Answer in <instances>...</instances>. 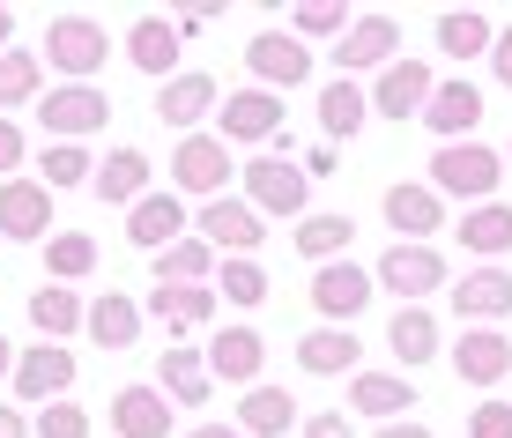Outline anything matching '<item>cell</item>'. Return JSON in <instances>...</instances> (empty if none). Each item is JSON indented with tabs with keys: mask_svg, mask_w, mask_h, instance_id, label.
<instances>
[{
	"mask_svg": "<svg viewBox=\"0 0 512 438\" xmlns=\"http://www.w3.org/2000/svg\"><path fill=\"white\" fill-rule=\"evenodd\" d=\"M90 194H97L104 208H134L141 194H149V156H141V149H104Z\"/></svg>",
	"mask_w": 512,
	"mask_h": 438,
	"instance_id": "obj_26",
	"label": "cell"
},
{
	"mask_svg": "<svg viewBox=\"0 0 512 438\" xmlns=\"http://www.w3.org/2000/svg\"><path fill=\"white\" fill-rule=\"evenodd\" d=\"M179 23H171V15H141V23L127 30V60L141 67V75H149V82H171V75H179Z\"/></svg>",
	"mask_w": 512,
	"mask_h": 438,
	"instance_id": "obj_23",
	"label": "cell"
},
{
	"mask_svg": "<svg viewBox=\"0 0 512 438\" xmlns=\"http://www.w3.org/2000/svg\"><path fill=\"white\" fill-rule=\"evenodd\" d=\"M216 305H223L216 283H156L149 290V312L164 327H179V335H186V327H208V320H216Z\"/></svg>",
	"mask_w": 512,
	"mask_h": 438,
	"instance_id": "obj_28",
	"label": "cell"
},
{
	"mask_svg": "<svg viewBox=\"0 0 512 438\" xmlns=\"http://www.w3.org/2000/svg\"><path fill=\"white\" fill-rule=\"evenodd\" d=\"M394 60H401V23L394 15H357V23L334 38V75L342 82L372 75V67H394Z\"/></svg>",
	"mask_w": 512,
	"mask_h": 438,
	"instance_id": "obj_9",
	"label": "cell"
},
{
	"mask_svg": "<svg viewBox=\"0 0 512 438\" xmlns=\"http://www.w3.org/2000/svg\"><path fill=\"white\" fill-rule=\"evenodd\" d=\"M245 201H253L260 223L268 216H297L305 223L312 216V179H305L297 156H253V164H245Z\"/></svg>",
	"mask_w": 512,
	"mask_h": 438,
	"instance_id": "obj_2",
	"label": "cell"
},
{
	"mask_svg": "<svg viewBox=\"0 0 512 438\" xmlns=\"http://www.w3.org/2000/svg\"><path fill=\"white\" fill-rule=\"evenodd\" d=\"M349 245H357V223L334 216V208H312V216L297 223V253H305L312 268H327V260H349Z\"/></svg>",
	"mask_w": 512,
	"mask_h": 438,
	"instance_id": "obj_33",
	"label": "cell"
},
{
	"mask_svg": "<svg viewBox=\"0 0 512 438\" xmlns=\"http://www.w3.org/2000/svg\"><path fill=\"white\" fill-rule=\"evenodd\" d=\"M379 290H394L401 297V305H416V297H431V290H453V268H446V260H438L431 253V245H386V253H379Z\"/></svg>",
	"mask_w": 512,
	"mask_h": 438,
	"instance_id": "obj_11",
	"label": "cell"
},
{
	"mask_svg": "<svg viewBox=\"0 0 512 438\" xmlns=\"http://www.w3.org/2000/svg\"><path fill=\"white\" fill-rule=\"evenodd\" d=\"M461 387H505L512 379V335L505 327H461V342L446 349Z\"/></svg>",
	"mask_w": 512,
	"mask_h": 438,
	"instance_id": "obj_14",
	"label": "cell"
},
{
	"mask_svg": "<svg viewBox=\"0 0 512 438\" xmlns=\"http://www.w3.org/2000/svg\"><path fill=\"white\" fill-rule=\"evenodd\" d=\"M193 238H208L216 253H231V260H253V253H260V238H268V223L253 216V201L216 194L208 208H193Z\"/></svg>",
	"mask_w": 512,
	"mask_h": 438,
	"instance_id": "obj_12",
	"label": "cell"
},
{
	"mask_svg": "<svg viewBox=\"0 0 512 438\" xmlns=\"http://www.w3.org/2000/svg\"><path fill=\"white\" fill-rule=\"evenodd\" d=\"M90 320V305H82L67 283H45V290H30V327H38L45 342H67L75 327Z\"/></svg>",
	"mask_w": 512,
	"mask_h": 438,
	"instance_id": "obj_35",
	"label": "cell"
},
{
	"mask_svg": "<svg viewBox=\"0 0 512 438\" xmlns=\"http://www.w3.org/2000/svg\"><path fill=\"white\" fill-rule=\"evenodd\" d=\"M193 223V208H179V194H141L127 208V245H141V253H164V245H179Z\"/></svg>",
	"mask_w": 512,
	"mask_h": 438,
	"instance_id": "obj_20",
	"label": "cell"
},
{
	"mask_svg": "<svg viewBox=\"0 0 512 438\" xmlns=\"http://www.w3.org/2000/svg\"><path fill=\"white\" fill-rule=\"evenodd\" d=\"M498 179H505V156L498 149H483V142H446V149H431V186L446 201H498Z\"/></svg>",
	"mask_w": 512,
	"mask_h": 438,
	"instance_id": "obj_1",
	"label": "cell"
},
{
	"mask_svg": "<svg viewBox=\"0 0 512 438\" xmlns=\"http://www.w3.org/2000/svg\"><path fill=\"white\" fill-rule=\"evenodd\" d=\"M38 60L52 67V75H67V82H90L104 60H112V30L90 23V15H52V30H45V52Z\"/></svg>",
	"mask_w": 512,
	"mask_h": 438,
	"instance_id": "obj_3",
	"label": "cell"
},
{
	"mask_svg": "<svg viewBox=\"0 0 512 438\" xmlns=\"http://www.w3.org/2000/svg\"><path fill=\"white\" fill-rule=\"evenodd\" d=\"M334 164H342V156H334V149H312V156H305V179H327Z\"/></svg>",
	"mask_w": 512,
	"mask_h": 438,
	"instance_id": "obj_50",
	"label": "cell"
},
{
	"mask_svg": "<svg viewBox=\"0 0 512 438\" xmlns=\"http://www.w3.org/2000/svg\"><path fill=\"white\" fill-rule=\"evenodd\" d=\"M0 438H30V416L15 401H0Z\"/></svg>",
	"mask_w": 512,
	"mask_h": 438,
	"instance_id": "obj_49",
	"label": "cell"
},
{
	"mask_svg": "<svg viewBox=\"0 0 512 438\" xmlns=\"http://www.w3.org/2000/svg\"><path fill=\"white\" fill-rule=\"evenodd\" d=\"M297 364H305L312 379H357L364 342H357V327H312V335L297 342Z\"/></svg>",
	"mask_w": 512,
	"mask_h": 438,
	"instance_id": "obj_22",
	"label": "cell"
},
{
	"mask_svg": "<svg viewBox=\"0 0 512 438\" xmlns=\"http://www.w3.org/2000/svg\"><path fill=\"white\" fill-rule=\"evenodd\" d=\"M90 179H97V156L90 149H75V142L38 149V186H45V194H67V186H90Z\"/></svg>",
	"mask_w": 512,
	"mask_h": 438,
	"instance_id": "obj_38",
	"label": "cell"
},
{
	"mask_svg": "<svg viewBox=\"0 0 512 438\" xmlns=\"http://www.w3.org/2000/svg\"><path fill=\"white\" fill-rule=\"evenodd\" d=\"M67 387H75V349H67V342H30V349H15V379H8L15 409L67 401Z\"/></svg>",
	"mask_w": 512,
	"mask_h": 438,
	"instance_id": "obj_4",
	"label": "cell"
},
{
	"mask_svg": "<svg viewBox=\"0 0 512 438\" xmlns=\"http://www.w3.org/2000/svg\"><path fill=\"white\" fill-rule=\"evenodd\" d=\"M386 223H394L401 245H423L431 231H446V194L438 186H386Z\"/></svg>",
	"mask_w": 512,
	"mask_h": 438,
	"instance_id": "obj_18",
	"label": "cell"
},
{
	"mask_svg": "<svg viewBox=\"0 0 512 438\" xmlns=\"http://www.w3.org/2000/svg\"><path fill=\"white\" fill-rule=\"evenodd\" d=\"M216 0H193V8H179V15H171V23H179V38H186V30H201V23H216Z\"/></svg>",
	"mask_w": 512,
	"mask_h": 438,
	"instance_id": "obj_48",
	"label": "cell"
},
{
	"mask_svg": "<svg viewBox=\"0 0 512 438\" xmlns=\"http://www.w3.org/2000/svg\"><path fill=\"white\" fill-rule=\"evenodd\" d=\"M282 119H290V104H282L275 90H231L216 104V134L231 149H268L282 134Z\"/></svg>",
	"mask_w": 512,
	"mask_h": 438,
	"instance_id": "obj_8",
	"label": "cell"
},
{
	"mask_svg": "<svg viewBox=\"0 0 512 438\" xmlns=\"http://www.w3.org/2000/svg\"><path fill=\"white\" fill-rule=\"evenodd\" d=\"M201 357H208V372H216V379H231V387H260L268 342H260V327H216Z\"/></svg>",
	"mask_w": 512,
	"mask_h": 438,
	"instance_id": "obj_17",
	"label": "cell"
},
{
	"mask_svg": "<svg viewBox=\"0 0 512 438\" xmlns=\"http://www.w3.org/2000/svg\"><path fill=\"white\" fill-rule=\"evenodd\" d=\"M468 438H512V401H475L468 409Z\"/></svg>",
	"mask_w": 512,
	"mask_h": 438,
	"instance_id": "obj_44",
	"label": "cell"
},
{
	"mask_svg": "<svg viewBox=\"0 0 512 438\" xmlns=\"http://www.w3.org/2000/svg\"><path fill=\"white\" fill-rule=\"evenodd\" d=\"M223 260H216V245L208 238H179V245H164L156 253V283H208Z\"/></svg>",
	"mask_w": 512,
	"mask_h": 438,
	"instance_id": "obj_39",
	"label": "cell"
},
{
	"mask_svg": "<svg viewBox=\"0 0 512 438\" xmlns=\"http://www.w3.org/2000/svg\"><path fill=\"white\" fill-rule=\"evenodd\" d=\"M245 67H253V82L260 90H305L312 82V45L297 38V30H253L245 38Z\"/></svg>",
	"mask_w": 512,
	"mask_h": 438,
	"instance_id": "obj_6",
	"label": "cell"
},
{
	"mask_svg": "<svg viewBox=\"0 0 512 438\" xmlns=\"http://www.w3.org/2000/svg\"><path fill=\"white\" fill-rule=\"evenodd\" d=\"M372 438H431V431H423V424H409V416H401V424H379Z\"/></svg>",
	"mask_w": 512,
	"mask_h": 438,
	"instance_id": "obj_51",
	"label": "cell"
},
{
	"mask_svg": "<svg viewBox=\"0 0 512 438\" xmlns=\"http://www.w3.org/2000/svg\"><path fill=\"white\" fill-rule=\"evenodd\" d=\"M216 104H223V82L201 75V67H179V75L156 90V119H164V127L186 142V134H201V119L216 112Z\"/></svg>",
	"mask_w": 512,
	"mask_h": 438,
	"instance_id": "obj_13",
	"label": "cell"
},
{
	"mask_svg": "<svg viewBox=\"0 0 512 438\" xmlns=\"http://www.w3.org/2000/svg\"><path fill=\"white\" fill-rule=\"evenodd\" d=\"M231 164H238V149L223 142V134H186V142L171 149V194L216 201L223 186H231Z\"/></svg>",
	"mask_w": 512,
	"mask_h": 438,
	"instance_id": "obj_5",
	"label": "cell"
},
{
	"mask_svg": "<svg viewBox=\"0 0 512 438\" xmlns=\"http://www.w3.org/2000/svg\"><path fill=\"white\" fill-rule=\"evenodd\" d=\"M453 312H461L468 327H483V320H505L512 312V268H468V275H453Z\"/></svg>",
	"mask_w": 512,
	"mask_h": 438,
	"instance_id": "obj_21",
	"label": "cell"
},
{
	"mask_svg": "<svg viewBox=\"0 0 512 438\" xmlns=\"http://www.w3.org/2000/svg\"><path fill=\"white\" fill-rule=\"evenodd\" d=\"M364 119H372V90H357V82L334 75L320 90V134H327V142H357Z\"/></svg>",
	"mask_w": 512,
	"mask_h": 438,
	"instance_id": "obj_30",
	"label": "cell"
},
{
	"mask_svg": "<svg viewBox=\"0 0 512 438\" xmlns=\"http://www.w3.org/2000/svg\"><path fill=\"white\" fill-rule=\"evenodd\" d=\"M423 127H431L438 142H475V127H483V90H475L468 75L438 82L431 104H423Z\"/></svg>",
	"mask_w": 512,
	"mask_h": 438,
	"instance_id": "obj_16",
	"label": "cell"
},
{
	"mask_svg": "<svg viewBox=\"0 0 512 438\" xmlns=\"http://www.w3.org/2000/svg\"><path fill=\"white\" fill-rule=\"evenodd\" d=\"M498 45V23H490L483 8H446L438 15V52L446 60H475V52H490Z\"/></svg>",
	"mask_w": 512,
	"mask_h": 438,
	"instance_id": "obj_36",
	"label": "cell"
},
{
	"mask_svg": "<svg viewBox=\"0 0 512 438\" xmlns=\"http://www.w3.org/2000/svg\"><path fill=\"white\" fill-rule=\"evenodd\" d=\"M216 297L231 312H260V305H268V268H253V260H223V268H216Z\"/></svg>",
	"mask_w": 512,
	"mask_h": 438,
	"instance_id": "obj_41",
	"label": "cell"
},
{
	"mask_svg": "<svg viewBox=\"0 0 512 438\" xmlns=\"http://www.w3.org/2000/svg\"><path fill=\"white\" fill-rule=\"evenodd\" d=\"M453 238H461V253H483V260L512 253V208H505V201H483V208H468V216L453 223Z\"/></svg>",
	"mask_w": 512,
	"mask_h": 438,
	"instance_id": "obj_34",
	"label": "cell"
},
{
	"mask_svg": "<svg viewBox=\"0 0 512 438\" xmlns=\"http://www.w3.org/2000/svg\"><path fill=\"white\" fill-rule=\"evenodd\" d=\"M305 438H357V424H349V409H320L305 416Z\"/></svg>",
	"mask_w": 512,
	"mask_h": 438,
	"instance_id": "obj_45",
	"label": "cell"
},
{
	"mask_svg": "<svg viewBox=\"0 0 512 438\" xmlns=\"http://www.w3.org/2000/svg\"><path fill=\"white\" fill-rule=\"evenodd\" d=\"M15 164H23V127L0 119V179H15Z\"/></svg>",
	"mask_w": 512,
	"mask_h": 438,
	"instance_id": "obj_46",
	"label": "cell"
},
{
	"mask_svg": "<svg viewBox=\"0 0 512 438\" xmlns=\"http://www.w3.org/2000/svg\"><path fill=\"white\" fill-rule=\"evenodd\" d=\"M30 438H90V409L82 401H45L30 416Z\"/></svg>",
	"mask_w": 512,
	"mask_h": 438,
	"instance_id": "obj_43",
	"label": "cell"
},
{
	"mask_svg": "<svg viewBox=\"0 0 512 438\" xmlns=\"http://www.w3.org/2000/svg\"><path fill=\"white\" fill-rule=\"evenodd\" d=\"M156 387H164V401H179V409H201V401L216 394V372H208L201 349L171 342L164 357H156Z\"/></svg>",
	"mask_w": 512,
	"mask_h": 438,
	"instance_id": "obj_24",
	"label": "cell"
},
{
	"mask_svg": "<svg viewBox=\"0 0 512 438\" xmlns=\"http://www.w3.org/2000/svg\"><path fill=\"white\" fill-rule=\"evenodd\" d=\"M0 238H23V245L52 238V194L38 179H0Z\"/></svg>",
	"mask_w": 512,
	"mask_h": 438,
	"instance_id": "obj_19",
	"label": "cell"
},
{
	"mask_svg": "<svg viewBox=\"0 0 512 438\" xmlns=\"http://www.w3.org/2000/svg\"><path fill=\"white\" fill-rule=\"evenodd\" d=\"M490 75H498V90H512V30H498V45H490Z\"/></svg>",
	"mask_w": 512,
	"mask_h": 438,
	"instance_id": "obj_47",
	"label": "cell"
},
{
	"mask_svg": "<svg viewBox=\"0 0 512 438\" xmlns=\"http://www.w3.org/2000/svg\"><path fill=\"white\" fill-rule=\"evenodd\" d=\"M38 127L52 142H82V134H104L112 127V97L97 82H67V90H45L38 97Z\"/></svg>",
	"mask_w": 512,
	"mask_h": 438,
	"instance_id": "obj_7",
	"label": "cell"
},
{
	"mask_svg": "<svg viewBox=\"0 0 512 438\" xmlns=\"http://www.w3.org/2000/svg\"><path fill=\"white\" fill-rule=\"evenodd\" d=\"M45 97V60L38 52H0V119L15 112V104H38Z\"/></svg>",
	"mask_w": 512,
	"mask_h": 438,
	"instance_id": "obj_37",
	"label": "cell"
},
{
	"mask_svg": "<svg viewBox=\"0 0 512 438\" xmlns=\"http://www.w3.org/2000/svg\"><path fill=\"white\" fill-rule=\"evenodd\" d=\"M290 424H297L290 387H245V401H238V431L245 438H290Z\"/></svg>",
	"mask_w": 512,
	"mask_h": 438,
	"instance_id": "obj_32",
	"label": "cell"
},
{
	"mask_svg": "<svg viewBox=\"0 0 512 438\" xmlns=\"http://www.w3.org/2000/svg\"><path fill=\"white\" fill-rule=\"evenodd\" d=\"M379 275L357 268V260H327V268H312V312H320L327 327H357V312L372 305Z\"/></svg>",
	"mask_w": 512,
	"mask_h": 438,
	"instance_id": "obj_10",
	"label": "cell"
},
{
	"mask_svg": "<svg viewBox=\"0 0 512 438\" xmlns=\"http://www.w3.org/2000/svg\"><path fill=\"white\" fill-rule=\"evenodd\" d=\"M186 438H245V431H238V424H193Z\"/></svg>",
	"mask_w": 512,
	"mask_h": 438,
	"instance_id": "obj_52",
	"label": "cell"
},
{
	"mask_svg": "<svg viewBox=\"0 0 512 438\" xmlns=\"http://www.w3.org/2000/svg\"><path fill=\"white\" fill-rule=\"evenodd\" d=\"M15 379V349H8V335H0V387Z\"/></svg>",
	"mask_w": 512,
	"mask_h": 438,
	"instance_id": "obj_53",
	"label": "cell"
},
{
	"mask_svg": "<svg viewBox=\"0 0 512 438\" xmlns=\"http://www.w3.org/2000/svg\"><path fill=\"white\" fill-rule=\"evenodd\" d=\"M8 38H15V8H0V52H8Z\"/></svg>",
	"mask_w": 512,
	"mask_h": 438,
	"instance_id": "obj_54",
	"label": "cell"
},
{
	"mask_svg": "<svg viewBox=\"0 0 512 438\" xmlns=\"http://www.w3.org/2000/svg\"><path fill=\"white\" fill-rule=\"evenodd\" d=\"M386 349H394V357L409 364V372H423V364H431L446 342H438V320H431L423 305H401L394 320H386Z\"/></svg>",
	"mask_w": 512,
	"mask_h": 438,
	"instance_id": "obj_31",
	"label": "cell"
},
{
	"mask_svg": "<svg viewBox=\"0 0 512 438\" xmlns=\"http://www.w3.org/2000/svg\"><path fill=\"white\" fill-rule=\"evenodd\" d=\"M431 90H438V75L423 60H394V67H379V82H372V112L394 119V127H409V119H423Z\"/></svg>",
	"mask_w": 512,
	"mask_h": 438,
	"instance_id": "obj_15",
	"label": "cell"
},
{
	"mask_svg": "<svg viewBox=\"0 0 512 438\" xmlns=\"http://www.w3.org/2000/svg\"><path fill=\"white\" fill-rule=\"evenodd\" d=\"M349 23H357V15H349L342 0H297V8H290V30H297V38H342Z\"/></svg>",
	"mask_w": 512,
	"mask_h": 438,
	"instance_id": "obj_42",
	"label": "cell"
},
{
	"mask_svg": "<svg viewBox=\"0 0 512 438\" xmlns=\"http://www.w3.org/2000/svg\"><path fill=\"white\" fill-rule=\"evenodd\" d=\"M505 171H512V142H505Z\"/></svg>",
	"mask_w": 512,
	"mask_h": 438,
	"instance_id": "obj_55",
	"label": "cell"
},
{
	"mask_svg": "<svg viewBox=\"0 0 512 438\" xmlns=\"http://www.w3.org/2000/svg\"><path fill=\"white\" fill-rule=\"evenodd\" d=\"M112 431L119 438H171V401H164V387H119L112 394Z\"/></svg>",
	"mask_w": 512,
	"mask_h": 438,
	"instance_id": "obj_27",
	"label": "cell"
},
{
	"mask_svg": "<svg viewBox=\"0 0 512 438\" xmlns=\"http://www.w3.org/2000/svg\"><path fill=\"white\" fill-rule=\"evenodd\" d=\"M82 335H90L97 349H134V342H141V305H134L127 290L90 297V320H82Z\"/></svg>",
	"mask_w": 512,
	"mask_h": 438,
	"instance_id": "obj_29",
	"label": "cell"
},
{
	"mask_svg": "<svg viewBox=\"0 0 512 438\" xmlns=\"http://www.w3.org/2000/svg\"><path fill=\"white\" fill-rule=\"evenodd\" d=\"M416 409V387L401 372H357L349 379V416H372V424H401Z\"/></svg>",
	"mask_w": 512,
	"mask_h": 438,
	"instance_id": "obj_25",
	"label": "cell"
},
{
	"mask_svg": "<svg viewBox=\"0 0 512 438\" xmlns=\"http://www.w3.org/2000/svg\"><path fill=\"white\" fill-rule=\"evenodd\" d=\"M45 268H52V283L75 290L82 275L97 268V238H90V231H52V238H45Z\"/></svg>",
	"mask_w": 512,
	"mask_h": 438,
	"instance_id": "obj_40",
	"label": "cell"
}]
</instances>
